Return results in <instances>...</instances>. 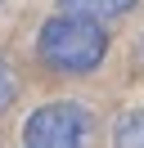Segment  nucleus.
<instances>
[{"label": "nucleus", "mask_w": 144, "mask_h": 148, "mask_svg": "<svg viewBox=\"0 0 144 148\" xmlns=\"http://www.w3.org/2000/svg\"><path fill=\"white\" fill-rule=\"evenodd\" d=\"M86 135H90V112L81 103H45L23 126V144L32 148H72Z\"/></svg>", "instance_id": "f03ea898"}, {"label": "nucleus", "mask_w": 144, "mask_h": 148, "mask_svg": "<svg viewBox=\"0 0 144 148\" xmlns=\"http://www.w3.org/2000/svg\"><path fill=\"white\" fill-rule=\"evenodd\" d=\"M14 94H18V76H14V67L0 58V112L14 103Z\"/></svg>", "instance_id": "39448f33"}, {"label": "nucleus", "mask_w": 144, "mask_h": 148, "mask_svg": "<svg viewBox=\"0 0 144 148\" xmlns=\"http://www.w3.org/2000/svg\"><path fill=\"white\" fill-rule=\"evenodd\" d=\"M36 49H41L45 67L63 76H81V72H95L108 54V32L104 23L86 18V14H68L63 9L59 18H50L36 36Z\"/></svg>", "instance_id": "f257e3e1"}, {"label": "nucleus", "mask_w": 144, "mask_h": 148, "mask_svg": "<svg viewBox=\"0 0 144 148\" xmlns=\"http://www.w3.org/2000/svg\"><path fill=\"white\" fill-rule=\"evenodd\" d=\"M59 9H68V14H86V18L104 23V18H122V14H131L135 0H59Z\"/></svg>", "instance_id": "7ed1b4c3"}, {"label": "nucleus", "mask_w": 144, "mask_h": 148, "mask_svg": "<svg viewBox=\"0 0 144 148\" xmlns=\"http://www.w3.org/2000/svg\"><path fill=\"white\" fill-rule=\"evenodd\" d=\"M113 139H117L122 148H144V112H126V117L117 121Z\"/></svg>", "instance_id": "20e7f679"}]
</instances>
